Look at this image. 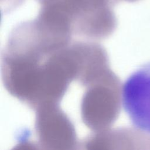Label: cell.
I'll list each match as a JSON object with an SVG mask.
<instances>
[{"label":"cell","mask_w":150,"mask_h":150,"mask_svg":"<svg viewBox=\"0 0 150 150\" xmlns=\"http://www.w3.org/2000/svg\"><path fill=\"white\" fill-rule=\"evenodd\" d=\"M36 19L54 32L77 40L96 42L117 26L111 0H38Z\"/></svg>","instance_id":"cell-1"},{"label":"cell","mask_w":150,"mask_h":150,"mask_svg":"<svg viewBox=\"0 0 150 150\" xmlns=\"http://www.w3.org/2000/svg\"><path fill=\"white\" fill-rule=\"evenodd\" d=\"M121 98L133 125L150 134V62L128 77L122 86Z\"/></svg>","instance_id":"cell-2"}]
</instances>
